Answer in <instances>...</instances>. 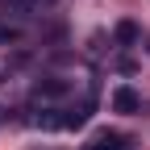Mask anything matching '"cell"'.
I'll return each mask as SVG.
<instances>
[{"label": "cell", "mask_w": 150, "mask_h": 150, "mask_svg": "<svg viewBox=\"0 0 150 150\" xmlns=\"http://www.w3.org/2000/svg\"><path fill=\"white\" fill-rule=\"evenodd\" d=\"M38 4H42V0H4V8H8V13H21V17H25V13H33Z\"/></svg>", "instance_id": "5"}, {"label": "cell", "mask_w": 150, "mask_h": 150, "mask_svg": "<svg viewBox=\"0 0 150 150\" xmlns=\"http://www.w3.org/2000/svg\"><path fill=\"white\" fill-rule=\"evenodd\" d=\"M0 117H4V112H0Z\"/></svg>", "instance_id": "7"}, {"label": "cell", "mask_w": 150, "mask_h": 150, "mask_svg": "<svg viewBox=\"0 0 150 150\" xmlns=\"http://www.w3.org/2000/svg\"><path fill=\"white\" fill-rule=\"evenodd\" d=\"M0 42H17V29H4V25H0Z\"/></svg>", "instance_id": "6"}, {"label": "cell", "mask_w": 150, "mask_h": 150, "mask_svg": "<svg viewBox=\"0 0 150 150\" xmlns=\"http://www.w3.org/2000/svg\"><path fill=\"white\" fill-rule=\"evenodd\" d=\"M112 38H117V46H134V42H138V25H134V21H117Z\"/></svg>", "instance_id": "3"}, {"label": "cell", "mask_w": 150, "mask_h": 150, "mask_svg": "<svg viewBox=\"0 0 150 150\" xmlns=\"http://www.w3.org/2000/svg\"><path fill=\"white\" fill-rule=\"evenodd\" d=\"M83 150H129V138L117 134V129H100V134H92L83 142Z\"/></svg>", "instance_id": "1"}, {"label": "cell", "mask_w": 150, "mask_h": 150, "mask_svg": "<svg viewBox=\"0 0 150 150\" xmlns=\"http://www.w3.org/2000/svg\"><path fill=\"white\" fill-rule=\"evenodd\" d=\"M38 96H63V92H67V79H38Z\"/></svg>", "instance_id": "4"}, {"label": "cell", "mask_w": 150, "mask_h": 150, "mask_svg": "<svg viewBox=\"0 0 150 150\" xmlns=\"http://www.w3.org/2000/svg\"><path fill=\"white\" fill-rule=\"evenodd\" d=\"M138 108H142V96H138L129 83H121L117 92H112V112H125V117H134Z\"/></svg>", "instance_id": "2"}]
</instances>
